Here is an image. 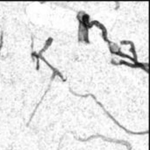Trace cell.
I'll use <instances>...</instances> for the list:
<instances>
[{"label":"cell","instance_id":"2","mask_svg":"<svg viewBox=\"0 0 150 150\" xmlns=\"http://www.w3.org/2000/svg\"><path fill=\"white\" fill-rule=\"evenodd\" d=\"M75 139H76L77 141L79 142H89L92 139H96V138H101L103 139L104 141L105 142H112V143H117V144H121V145H124L127 147V150H132V145L129 142L127 141H123V140H115V139H112V138H107L104 135H101V134H95V135H91L86 139H82V138H77V137H74Z\"/></svg>","mask_w":150,"mask_h":150},{"label":"cell","instance_id":"6","mask_svg":"<svg viewBox=\"0 0 150 150\" xmlns=\"http://www.w3.org/2000/svg\"><path fill=\"white\" fill-rule=\"evenodd\" d=\"M120 44L121 45H131V52L133 53V55H134V63L135 64H138L140 62H138L137 60V54H136V50H135V47H134V43L133 41H130V40H122L120 41Z\"/></svg>","mask_w":150,"mask_h":150},{"label":"cell","instance_id":"5","mask_svg":"<svg viewBox=\"0 0 150 150\" xmlns=\"http://www.w3.org/2000/svg\"><path fill=\"white\" fill-rule=\"evenodd\" d=\"M112 64H113V65H125V66H127V67H130V68H134V69L141 68V69H144L147 73H149L148 63H142V62H139L138 64H135V63H129V62H125V61H120V62H118V63H112Z\"/></svg>","mask_w":150,"mask_h":150},{"label":"cell","instance_id":"4","mask_svg":"<svg viewBox=\"0 0 150 150\" xmlns=\"http://www.w3.org/2000/svg\"><path fill=\"white\" fill-rule=\"evenodd\" d=\"M90 25H91V26L95 25V26H97V27L100 28V29H101V31H102V36H103L104 40H105V42H107L109 45H113V46H115V44H114V43H112V41H110V40H109L108 37H107V30H106L105 26L103 24H101V23H100L99 21H98V20H92V21L90 23Z\"/></svg>","mask_w":150,"mask_h":150},{"label":"cell","instance_id":"1","mask_svg":"<svg viewBox=\"0 0 150 150\" xmlns=\"http://www.w3.org/2000/svg\"><path fill=\"white\" fill-rule=\"evenodd\" d=\"M69 91H70V92H71L73 95H75V96H77V97H80V98H87V97L91 96V98H93V99L96 101V103H97V104H98V105H99V106H100V107L103 109V111H104V112L106 113V115H107V116H108V117H109V118H110V119H111V120H112V121H113V122H114V123H115V124H116V125H117V126H118L120 128H121L122 130H124V131H125L127 134H133V135H144V134H149V130H147V131H145V132H132V131H130V130H127V128H125L123 126H121V125H120V123H119V122H118V121H117V120H115V119L112 117V114H111V113H110L108 111H106V110H105V106H104V105H102L100 102H98V100L97 99V98H96V97H95L93 94H91V93H90V94H85V95L77 94V93H76L75 91H72L70 88H69Z\"/></svg>","mask_w":150,"mask_h":150},{"label":"cell","instance_id":"8","mask_svg":"<svg viewBox=\"0 0 150 150\" xmlns=\"http://www.w3.org/2000/svg\"><path fill=\"white\" fill-rule=\"evenodd\" d=\"M3 45H4V32L1 31V34H0V54H1L2 48H3Z\"/></svg>","mask_w":150,"mask_h":150},{"label":"cell","instance_id":"7","mask_svg":"<svg viewBox=\"0 0 150 150\" xmlns=\"http://www.w3.org/2000/svg\"><path fill=\"white\" fill-rule=\"evenodd\" d=\"M111 53L112 54H116V55H119V56H120V57H125V58H128L129 60H131L133 62H134V59L130 56V55H127V54H123V53H121L120 51H111Z\"/></svg>","mask_w":150,"mask_h":150},{"label":"cell","instance_id":"3","mask_svg":"<svg viewBox=\"0 0 150 150\" xmlns=\"http://www.w3.org/2000/svg\"><path fill=\"white\" fill-rule=\"evenodd\" d=\"M31 55H32L33 59H34V58L36 59V68H35V69H36V70H39V69H40V60H42V61H43V62H45V63H46L49 68H50V69H51V70L53 71V74H55L56 76H59L62 81H63V82H65V81H66V79L63 77L62 74L58 69H56L55 68H54V67H53V66H52V65H51V64H50V63H49V62H47V61L43 57V56H42V55H39V54L34 51V50H33V52H32Z\"/></svg>","mask_w":150,"mask_h":150}]
</instances>
